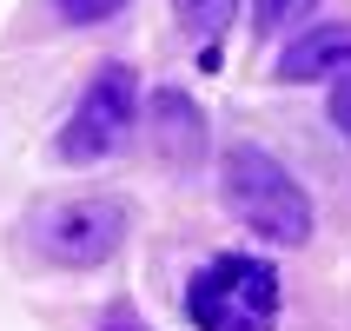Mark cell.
Wrapping results in <instances>:
<instances>
[{
    "mask_svg": "<svg viewBox=\"0 0 351 331\" xmlns=\"http://www.w3.org/2000/svg\"><path fill=\"white\" fill-rule=\"evenodd\" d=\"M219 186H226L232 219L252 225L258 238H272V245H305L312 238V199L265 146H232L226 166H219Z\"/></svg>",
    "mask_w": 351,
    "mask_h": 331,
    "instance_id": "obj_1",
    "label": "cell"
},
{
    "mask_svg": "<svg viewBox=\"0 0 351 331\" xmlns=\"http://www.w3.org/2000/svg\"><path fill=\"white\" fill-rule=\"evenodd\" d=\"M186 318L199 331H272L278 325V272L272 258L219 252L186 285Z\"/></svg>",
    "mask_w": 351,
    "mask_h": 331,
    "instance_id": "obj_2",
    "label": "cell"
},
{
    "mask_svg": "<svg viewBox=\"0 0 351 331\" xmlns=\"http://www.w3.org/2000/svg\"><path fill=\"white\" fill-rule=\"evenodd\" d=\"M27 238L47 265H66V272H93L126 245V199L113 193H80V199H47L34 219H27Z\"/></svg>",
    "mask_w": 351,
    "mask_h": 331,
    "instance_id": "obj_3",
    "label": "cell"
},
{
    "mask_svg": "<svg viewBox=\"0 0 351 331\" xmlns=\"http://www.w3.org/2000/svg\"><path fill=\"white\" fill-rule=\"evenodd\" d=\"M133 126H139V79H133V66H99L93 86L80 93L73 119L60 126L53 153L66 159V166H93V159L119 153V146L133 139Z\"/></svg>",
    "mask_w": 351,
    "mask_h": 331,
    "instance_id": "obj_4",
    "label": "cell"
},
{
    "mask_svg": "<svg viewBox=\"0 0 351 331\" xmlns=\"http://www.w3.org/2000/svg\"><path fill=\"white\" fill-rule=\"evenodd\" d=\"M278 79H345L351 73V20L345 27H312V34H298L285 53H278V66H272Z\"/></svg>",
    "mask_w": 351,
    "mask_h": 331,
    "instance_id": "obj_5",
    "label": "cell"
},
{
    "mask_svg": "<svg viewBox=\"0 0 351 331\" xmlns=\"http://www.w3.org/2000/svg\"><path fill=\"white\" fill-rule=\"evenodd\" d=\"M153 139L173 166H199V153H206V119H199V106L179 86H159L153 93Z\"/></svg>",
    "mask_w": 351,
    "mask_h": 331,
    "instance_id": "obj_6",
    "label": "cell"
},
{
    "mask_svg": "<svg viewBox=\"0 0 351 331\" xmlns=\"http://www.w3.org/2000/svg\"><path fill=\"white\" fill-rule=\"evenodd\" d=\"M173 14H179V27L206 47V66H219V40H226V27H232V14H239V0H173Z\"/></svg>",
    "mask_w": 351,
    "mask_h": 331,
    "instance_id": "obj_7",
    "label": "cell"
},
{
    "mask_svg": "<svg viewBox=\"0 0 351 331\" xmlns=\"http://www.w3.org/2000/svg\"><path fill=\"white\" fill-rule=\"evenodd\" d=\"M312 7L318 0H252V27L258 34H285V27H298Z\"/></svg>",
    "mask_w": 351,
    "mask_h": 331,
    "instance_id": "obj_8",
    "label": "cell"
},
{
    "mask_svg": "<svg viewBox=\"0 0 351 331\" xmlns=\"http://www.w3.org/2000/svg\"><path fill=\"white\" fill-rule=\"evenodd\" d=\"M60 20H73V27H93V20H113L126 0H53Z\"/></svg>",
    "mask_w": 351,
    "mask_h": 331,
    "instance_id": "obj_9",
    "label": "cell"
},
{
    "mask_svg": "<svg viewBox=\"0 0 351 331\" xmlns=\"http://www.w3.org/2000/svg\"><path fill=\"white\" fill-rule=\"evenodd\" d=\"M325 106H332V126H338V133L351 139V73H345V79L332 86V99H325Z\"/></svg>",
    "mask_w": 351,
    "mask_h": 331,
    "instance_id": "obj_10",
    "label": "cell"
},
{
    "mask_svg": "<svg viewBox=\"0 0 351 331\" xmlns=\"http://www.w3.org/2000/svg\"><path fill=\"white\" fill-rule=\"evenodd\" d=\"M93 331H146V318H139L133 305H106V318H99Z\"/></svg>",
    "mask_w": 351,
    "mask_h": 331,
    "instance_id": "obj_11",
    "label": "cell"
}]
</instances>
